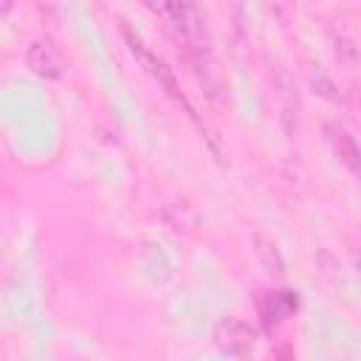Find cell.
<instances>
[{"instance_id":"obj_1","label":"cell","mask_w":361,"mask_h":361,"mask_svg":"<svg viewBox=\"0 0 361 361\" xmlns=\"http://www.w3.org/2000/svg\"><path fill=\"white\" fill-rule=\"evenodd\" d=\"M121 37H124V42H127V48H130V54L141 62V68L164 87V93L169 96V99H175L178 104H183V110L195 118V110H192V104L186 102V96L180 93V87H178V79H175V73L166 68V62L164 59H158L147 45H144V39L138 37V34H133V28L127 25V23H121Z\"/></svg>"},{"instance_id":"obj_2","label":"cell","mask_w":361,"mask_h":361,"mask_svg":"<svg viewBox=\"0 0 361 361\" xmlns=\"http://www.w3.org/2000/svg\"><path fill=\"white\" fill-rule=\"evenodd\" d=\"M25 65L31 68V73H37L39 79H62L65 76V59L62 54L54 48V42L48 39H34L25 51Z\"/></svg>"},{"instance_id":"obj_3","label":"cell","mask_w":361,"mask_h":361,"mask_svg":"<svg viewBox=\"0 0 361 361\" xmlns=\"http://www.w3.org/2000/svg\"><path fill=\"white\" fill-rule=\"evenodd\" d=\"M214 341L231 355H248L254 350V330L243 319H223L214 330Z\"/></svg>"},{"instance_id":"obj_4","label":"cell","mask_w":361,"mask_h":361,"mask_svg":"<svg viewBox=\"0 0 361 361\" xmlns=\"http://www.w3.org/2000/svg\"><path fill=\"white\" fill-rule=\"evenodd\" d=\"M293 307H296V296H290V290H265L257 296V310L268 330L282 324Z\"/></svg>"},{"instance_id":"obj_5","label":"cell","mask_w":361,"mask_h":361,"mask_svg":"<svg viewBox=\"0 0 361 361\" xmlns=\"http://www.w3.org/2000/svg\"><path fill=\"white\" fill-rule=\"evenodd\" d=\"M324 133H327V141H330L333 152L338 155V161L361 180V147L355 144V138L344 127H338V124H327Z\"/></svg>"},{"instance_id":"obj_6","label":"cell","mask_w":361,"mask_h":361,"mask_svg":"<svg viewBox=\"0 0 361 361\" xmlns=\"http://www.w3.org/2000/svg\"><path fill=\"white\" fill-rule=\"evenodd\" d=\"M254 251H257L259 262H262L271 274H282L285 262H282V254H279V248H276L274 240H268L265 234H254Z\"/></svg>"},{"instance_id":"obj_7","label":"cell","mask_w":361,"mask_h":361,"mask_svg":"<svg viewBox=\"0 0 361 361\" xmlns=\"http://www.w3.org/2000/svg\"><path fill=\"white\" fill-rule=\"evenodd\" d=\"M310 85H313V93H316V96H322V99H327V102H336V99H338V93H336V87H333L330 79H324V76H310Z\"/></svg>"},{"instance_id":"obj_8","label":"cell","mask_w":361,"mask_h":361,"mask_svg":"<svg viewBox=\"0 0 361 361\" xmlns=\"http://www.w3.org/2000/svg\"><path fill=\"white\" fill-rule=\"evenodd\" d=\"M333 42H336V45H333V51H336V59H338V62H344V65H353V62H355V48L350 45V39H344V37H336Z\"/></svg>"}]
</instances>
